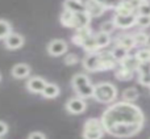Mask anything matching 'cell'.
<instances>
[{
  "mask_svg": "<svg viewBox=\"0 0 150 139\" xmlns=\"http://www.w3.org/2000/svg\"><path fill=\"white\" fill-rule=\"evenodd\" d=\"M12 33V25L7 20L0 18V39H5Z\"/></svg>",
  "mask_w": 150,
  "mask_h": 139,
  "instance_id": "484cf974",
  "label": "cell"
},
{
  "mask_svg": "<svg viewBox=\"0 0 150 139\" xmlns=\"http://www.w3.org/2000/svg\"><path fill=\"white\" fill-rule=\"evenodd\" d=\"M41 95L46 98H54L59 95V87L57 84H54V83H47Z\"/></svg>",
  "mask_w": 150,
  "mask_h": 139,
  "instance_id": "44dd1931",
  "label": "cell"
},
{
  "mask_svg": "<svg viewBox=\"0 0 150 139\" xmlns=\"http://www.w3.org/2000/svg\"><path fill=\"white\" fill-rule=\"evenodd\" d=\"M117 97V88L112 83L101 81L93 88V98L100 104H112Z\"/></svg>",
  "mask_w": 150,
  "mask_h": 139,
  "instance_id": "7a4b0ae2",
  "label": "cell"
},
{
  "mask_svg": "<svg viewBox=\"0 0 150 139\" xmlns=\"http://www.w3.org/2000/svg\"><path fill=\"white\" fill-rule=\"evenodd\" d=\"M105 9H115L122 0H98Z\"/></svg>",
  "mask_w": 150,
  "mask_h": 139,
  "instance_id": "f1b7e54d",
  "label": "cell"
},
{
  "mask_svg": "<svg viewBox=\"0 0 150 139\" xmlns=\"http://www.w3.org/2000/svg\"><path fill=\"white\" fill-rule=\"evenodd\" d=\"M65 63L66 65H75V63H78V57L75 54H67L65 57Z\"/></svg>",
  "mask_w": 150,
  "mask_h": 139,
  "instance_id": "d6a6232c",
  "label": "cell"
},
{
  "mask_svg": "<svg viewBox=\"0 0 150 139\" xmlns=\"http://www.w3.org/2000/svg\"><path fill=\"white\" fill-rule=\"evenodd\" d=\"M133 37H134V41L137 46H146V45H149L150 36L146 34L145 32H137V33L133 34Z\"/></svg>",
  "mask_w": 150,
  "mask_h": 139,
  "instance_id": "4316f807",
  "label": "cell"
},
{
  "mask_svg": "<svg viewBox=\"0 0 150 139\" xmlns=\"http://www.w3.org/2000/svg\"><path fill=\"white\" fill-rule=\"evenodd\" d=\"M73 16H74V29L75 30L90 25L91 16L88 15L87 12H76V13H73Z\"/></svg>",
  "mask_w": 150,
  "mask_h": 139,
  "instance_id": "5bb4252c",
  "label": "cell"
},
{
  "mask_svg": "<svg viewBox=\"0 0 150 139\" xmlns=\"http://www.w3.org/2000/svg\"><path fill=\"white\" fill-rule=\"evenodd\" d=\"M140 1H148V0H140Z\"/></svg>",
  "mask_w": 150,
  "mask_h": 139,
  "instance_id": "8d00e7d4",
  "label": "cell"
},
{
  "mask_svg": "<svg viewBox=\"0 0 150 139\" xmlns=\"http://www.w3.org/2000/svg\"><path fill=\"white\" fill-rule=\"evenodd\" d=\"M120 66H122V67H125V68L130 70V71L136 72V71H138V68H140L141 62L137 59L136 55H128L124 60L120 62Z\"/></svg>",
  "mask_w": 150,
  "mask_h": 139,
  "instance_id": "e0dca14e",
  "label": "cell"
},
{
  "mask_svg": "<svg viewBox=\"0 0 150 139\" xmlns=\"http://www.w3.org/2000/svg\"><path fill=\"white\" fill-rule=\"evenodd\" d=\"M138 83L150 88V63H141L138 68Z\"/></svg>",
  "mask_w": 150,
  "mask_h": 139,
  "instance_id": "30bf717a",
  "label": "cell"
},
{
  "mask_svg": "<svg viewBox=\"0 0 150 139\" xmlns=\"http://www.w3.org/2000/svg\"><path fill=\"white\" fill-rule=\"evenodd\" d=\"M95 38H96V42H98V46L100 50L104 49V47H107L109 44H111V36H109L108 33H104V32L96 33Z\"/></svg>",
  "mask_w": 150,
  "mask_h": 139,
  "instance_id": "cb8c5ba5",
  "label": "cell"
},
{
  "mask_svg": "<svg viewBox=\"0 0 150 139\" xmlns=\"http://www.w3.org/2000/svg\"><path fill=\"white\" fill-rule=\"evenodd\" d=\"M46 84H47V81L44 77L33 76L26 81V88H28L32 93H42V91L45 89Z\"/></svg>",
  "mask_w": 150,
  "mask_h": 139,
  "instance_id": "9c48e42d",
  "label": "cell"
},
{
  "mask_svg": "<svg viewBox=\"0 0 150 139\" xmlns=\"http://www.w3.org/2000/svg\"><path fill=\"white\" fill-rule=\"evenodd\" d=\"M149 46H150V41H149Z\"/></svg>",
  "mask_w": 150,
  "mask_h": 139,
  "instance_id": "f35d334b",
  "label": "cell"
},
{
  "mask_svg": "<svg viewBox=\"0 0 150 139\" xmlns=\"http://www.w3.org/2000/svg\"><path fill=\"white\" fill-rule=\"evenodd\" d=\"M105 133L101 119L99 118H88L83 125L82 137L83 139H101Z\"/></svg>",
  "mask_w": 150,
  "mask_h": 139,
  "instance_id": "277c9868",
  "label": "cell"
},
{
  "mask_svg": "<svg viewBox=\"0 0 150 139\" xmlns=\"http://www.w3.org/2000/svg\"><path fill=\"white\" fill-rule=\"evenodd\" d=\"M11 72H12V76L16 77V79H24V77L29 76L30 67L26 63H17V65H15L12 67Z\"/></svg>",
  "mask_w": 150,
  "mask_h": 139,
  "instance_id": "2e32d148",
  "label": "cell"
},
{
  "mask_svg": "<svg viewBox=\"0 0 150 139\" xmlns=\"http://www.w3.org/2000/svg\"><path fill=\"white\" fill-rule=\"evenodd\" d=\"M5 42V46L11 50H16V49H20L21 46L24 45V37L18 33H11L7 38L4 39Z\"/></svg>",
  "mask_w": 150,
  "mask_h": 139,
  "instance_id": "8fae6325",
  "label": "cell"
},
{
  "mask_svg": "<svg viewBox=\"0 0 150 139\" xmlns=\"http://www.w3.org/2000/svg\"><path fill=\"white\" fill-rule=\"evenodd\" d=\"M105 133L116 138H130L138 134L145 124V116L134 102L117 101L104 110L101 116Z\"/></svg>",
  "mask_w": 150,
  "mask_h": 139,
  "instance_id": "6da1fadb",
  "label": "cell"
},
{
  "mask_svg": "<svg viewBox=\"0 0 150 139\" xmlns=\"http://www.w3.org/2000/svg\"><path fill=\"white\" fill-rule=\"evenodd\" d=\"M0 80H1V75H0Z\"/></svg>",
  "mask_w": 150,
  "mask_h": 139,
  "instance_id": "74e56055",
  "label": "cell"
},
{
  "mask_svg": "<svg viewBox=\"0 0 150 139\" xmlns=\"http://www.w3.org/2000/svg\"><path fill=\"white\" fill-rule=\"evenodd\" d=\"M136 25L140 26V28H149L150 26V16H141L137 15V22Z\"/></svg>",
  "mask_w": 150,
  "mask_h": 139,
  "instance_id": "f546056e",
  "label": "cell"
},
{
  "mask_svg": "<svg viewBox=\"0 0 150 139\" xmlns=\"http://www.w3.org/2000/svg\"><path fill=\"white\" fill-rule=\"evenodd\" d=\"M63 7H65L66 11H70V12H73V13L86 12V7L79 0H65V1H63Z\"/></svg>",
  "mask_w": 150,
  "mask_h": 139,
  "instance_id": "ac0fdd59",
  "label": "cell"
},
{
  "mask_svg": "<svg viewBox=\"0 0 150 139\" xmlns=\"http://www.w3.org/2000/svg\"><path fill=\"white\" fill-rule=\"evenodd\" d=\"M113 22L116 25V28L129 29L132 26H134L136 22H137V13H132V15H115Z\"/></svg>",
  "mask_w": 150,
  "mask_h": 139,
  "instance_id": "8992f818",
  "label": "cell"
},
{
  "mask_svg": "<svg viewBox=\"0 0 150 139\" xmlns=\"http://www.w3.org/2000/svg\"><path fill=\"white\" fill-rule=\"evenodd\" d=\"M137 15L141 16H150V3L149 1H142L137 9Z\"/></svg>",
  "mask_w": 150,
  "mask_h": 139,
  "instance_id": "1f68e13d",
  "label": "cell"
},
{
  "mask_svg": "<svg viewBox=\"0 0 150 139\" xmlns=\"http://www.w3.org/2000/svg\"><path fill=\"white\" fill-rule=\"evenodd\" d=\"M79 1L82 3V4H83V5H84V7H86V5H87V4H90V3L92 1V0H79Z\"/></svg>",
  "mask_w": 150,
  "mask_h": 139,
  "instance_id": "d590c367",
  "label": "cell"
},
{
  "mask_svg": "<svg viewBox=\"0 0 150 139\" xmlns=\"http://www.w3.org/2000/svg\"><path fill=\"white\" fill-rule=\"evenodd\" d=\"M134 55L141 63H150V47L140 49Z\"/></svg>",
  "mask_w": 150,
  "mask_h": 139,
  "instance_id": "83f0119b",
  "label": "cell"
},
{
  "mask_svg": "<svg viewBox=\"0 0 150 139\" xmlns=\"http://www.w3.org/2000/svg\"><path fill=\"white\" fill-rule=\"evenodd\" d=\"M138 96H140V93H138L137 88L129 87L127 89H124V92H122V100L128 101V102H134L138 98Z\"/></svg>",
  "mask_w": 150,
  "mask_h": 139,
  "instance_id": "7402d4cb",
  "label": "cell"
},
{
  "mask_svg": "<svg viewBox=\"0 0 150 139\" xmlns=\"http://www.w3.org/2000/svg\"><path fill=\"white\" fill-rule=\"evenodd\" d=\"M83 67L90 72H98L103 71V65H101V58H100V51L96 53H88L82 60Z\"/></svg>",
  "mask_w": 150,
  "mask_h": 139,
  "instance_id": "5b68a950",
  "label": "cell"
},
{
  "mask_svg": "<svg viewBox=\"0 0 150 139\" xmlns=\"http://www.w3.org/2000/svg\"><path fill=\"white\" fill-rule=\"evenodd\" d=\"M115 45H119V46H122L127 50H132L136 45L134 37L132 34H121V36H117L116 39H115Z\"/></svg>",
  "mask_w": 150,
  "mask_h": 139,
  "instance_id": "4fadbf2b",
  "label": "cell"
},
{
  "mask_svg": "<svg viewBox=\"0 0 150 139\" xmlns=\"http://www.w3.org/2000/svg\"><path fill=\"white\" fill-rule=\"evenodd\" d=\"M8 131V125L4 121H0V138L4 137Z\"/></svg>",
  "mask_w": 150,
  "mask_h": 139,
  "instance_id": "e575fe53",
  "label": "cell"
},
{
  "mask_svg": "<svg viewBox=\"0 0 150 139\" xmlns=\"http://www.w3.org/2000/svg\"><path fill=\"white\" fill-rule=\"evenodd\" d=\"M133 75H134V72L133 71L122 67V66H120V65H119V67H116V70H115V76H116L119 80H121V81L130 80L133 77Z\"/></svg>",
  "mask_w": 150,
  "mask_h": 139,
  "instance_id": "ffe728a7",
  "label": "cell"
},
{
  "mask_svg": "<svg viewBox=\"0 0 150 139\" xmlns=\"http://www.w3.org/2000/svg\"><path fill=\"white\" fill-rule=\"evenodd\" d=\"M86 101L82 97H71L67 100L65 108L70 114H82L86 110Z\"/></svg>",
  "mask_w": 150,
  "mask_h": 139,
  "instance_id": "52a82bcc",
  "label": "cell"
},
{
  "mask_svg": "<svg viewBox=\"0 0 150 139\" xmlns=\"http://www.w3.org/2000/svg\"><path fill=\"white\" fill-rule=\"evenodd\" d=\"M115 28H116V25H115L113 20H109V21H105V22H103L100 25V32H104V33L111 34L112 32L115 30Z\"/></svg>",
  "mask_w": 150,
  "mask_h": 139,
  "instance_id": "4dcf8cb0",
  "label": "cell"
},
{
  "mask_svg": "<svg viewBox=\"0 0 150 139\" xmlns=\"http://www.w3.org/2000/svg\"><path fill=\"white\" fill-rule=\"evenodd\" d=\"M67 51V44L63 39H53L47 44V53L53 57H59Z\"/></svg>",
  "mask_w": 150,
  "mask_h": 139,
  "instance_id": "ba28073f",
  "label": "cell"
},
{
  "mask_svg": "<svg viewBox=\"0 0 150 139\" xmlns=\"http://www.w3.org/2000/svg\"><path fill=\"white\" fill-rule=\"evenodd\" d=\"M71 85L82 98L93 97V88L95 85L90 81V77L84 74H75L71 79Z\"/></svg>",
  "mask_w": 150,
  "mask_h": 139,
  "instance_id": "3957f363",
  "label": "cell"
},
{
  "mask_svg": "<svg viewBox=\"0 0 150 139\" xmlns=\"http://www.w3.org/2000/svg\"><path fill=\"white\" fill-rule=\"evenodd\" d=\"M86 12H87L91 17H100V16L105 12V8H104L98 0H92L90 4L86 5Z\"/></svg>",
  "mask_w": 150,
  "mask_h": 139,
  "instance_id": "9a60e30c",
  "label": "cell"
},
{
  "mask_svg": "<svg viewBox=\"0 0 150 139\" xmlns=\"http://www.w3.org/2000/svg\"><path fill=\"white\" fill-rule=\"evenodd\" d=\"M59 21L63 26L66 28H73L74 29V16H73V12L70 11H63L61 13V17H59Z\"/></svg>",
  "mask_w": 150,
  "mask_h": 139,
  "instance_id": "d4e9b609",
  "label": "cell"
},
{
  "mask_svg": "<svg viewBox=\"0 0 150 139\" xmlns=\"http://www.w3.org/2000/svg\"><path fill=\"white\" fill-rule=\"evenodd\" d=\"M28 139H46L44 133H40V131H33L29 134Z\"/></svg>",
  "mask_w": 150,
  "mask_h": 139,
  "instance_id": "836d02e7",
  "label": "cell"
},
{
  "mask_svg": "<svg viewBox=\"0 0 150 139\" xmlns=\"http://www.w3.org/2000/svg\"><path fill=\"white\" fill-rule=\"evenodd\" d=\"M111 51H112V54H113L115 59L119 62V65H120V62H121V60H124L125 58L129 55V50L124 49L122 46H119V45H115V47L111 50Z\"/></svg>",
  "mask_w": 150,
  "mask_h": 139,
  "instance_id": "603a6c76",
  "label": "cell"
},
{
  "mask_svg": "<svg viewBox=\"0 0 150 139\" xmlns=\"http://www.w3.org/2000/svg\"><path fill=\"white\" fill-rule=\"evenodd\" d=\"M82 47L86 50L87 53H96V51H100L98 46V42H96L95 38V34H92L91 37H88L87 39H84L82 44Z\"/></svg>",
  "mask_w": 150,
  "mask_h": 139,
  "instance_id": "d6986e66",
  "label": "cell"
},
{
  "mask_svg": "<svg viewBox=\"0 0 150 139\" xmlns=\"http://www.w3.org/2000/svg\"><path fill=\"white\" fill-rule=\"evenodd\" d=\"M92 30H91L90 26H84V28H80V29H76L73 36V42L78 46H82L83 41L87 39L88 37L92 36Z\"/></svg>",
  "mask_w": 150,
  "mask_h": 139,
  "instance_id": "7c38bea8",
  "label": "cell"
}]
</instances>
